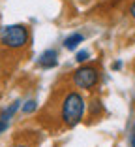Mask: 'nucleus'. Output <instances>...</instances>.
Instances as JSON below:
<instances>
[{
  "instance_id": "f257e3e1",
  "label": "nucleus",
  "mask_w": 135,
  "mask_h": 147,
  "mask_svg": "<svg viewBox=\"0 0 135 147\" xmlns=\"http://www.w3.org/2000/svg\"><path fill=\"white\" fill-rule=\"evenodd\" d=\"M86 98L77 89H68L58 102V121L64 128H75L86 115Z\"/></svg>"
},
{
  "instance_id": "f03ea898",
  "label": "nucleus",
  "mask_w": 135,
  "mask_h": 147,
  "mask_svg": "<svg viewBox=\"0 0 135 147\" xmlns=\"http://www.w3.org/2000/svg\"><path fill=\"white\" fill-rule=\"evenodd\" d=\"M30 45V28L23 23L0 26V47L9 53H21Z\"/></svg>"
},
{
  "instance_id": "7ed1b4c3",
  "label": "nucleus",
  "mask_w": 135,
  "mask_h": 147,
  "mask_svg": "<svg viewBox=\"0 0 135 147\" xmlns=\"http://www.w3.org/2000/svg\"><path fill=\"white\" fill-rule=\"evenodd\" d=\"M101 74L100 68L94 64H79L73 72H70V83L73 89L77 91H94L98 85H100Z\"/></svg>"
},
{
  "instance_id": "20e7f679",
  "label": "nucleus",
  "mask_w": 135,
  "mask_h": 147,
  "mask_svg": "<svg viewBox=\"0 0 135 147\" xmlns=\"http://www.w3.org/2000/svg\"><path fill=\"white\" fill-rule=\"evenodd\" d=\"M36 64H38V68H41V70H53V68H57V66H58V51L55 47L45 49V51L38 57Z\"/></svg>"
},
{
  "instance_id": "39448f33",
  "label": "nucleus",
  "mask_w": 135,
  "mask_h": 147,
  "mask_svg": "<svg viewBox=\"0 0 135 147\" xmlns=\"http://www.w3.org/2000/svg\"><path fill=\"white\" fill-rule=\"evenodd\" d=\"M84 32H81V30H75V32H71V34H68L64 40H62V47L64 49H68V51H77L79 49V45L84 42Z\"/></svg>"
},
{
  "instance_id": "423d86ee",
  "label": "nucleus",
  "mask_w": 135,
  "mask_h": 147,
  "mask_svg": "<svg viewBox=\"0 0 135 147\" xmlns=\"http://www.w3.org/2000/svg\"><path fill=\"white\" fill-rule=\"evenodd\" d=\"M17 111H21V100H13L9 106H6L2 111H0V121L9 123L11 125V119L17 115Z\"/></svg>"
},
{
  "instance_id": "0eeeda50",
  "label": "nucleus",
  "mask_w": 135,
  "mask_h": 147,
  "mask_svg": "<svg viewBox=\"0 0 135 147\" xmlns=\"http://www.w3.org/2000/svg\"><path fill=\"white\" fill-rule=\"evenodd\" d=\"M36 109H38V102H36L34 98H28V100H25V102H21V111L25 113V115H30Z\"/></svg>"
},
{
  "instance_id": "6e6552de",
  "label": "nucleus",
  "mask_w": 135,
  "mask_h": 147,
  "mask_svg": "<svg viewBox=\"0 0 135 147\" xmlns=\"http://www.w3.org/2000/svg\"><path fill=\"white\" fill-rule=\"evenodd\" d=\"M90 57H92V53L88 51V49H77L73 61L77 62V64H86V62L90 61Z\"/></svg>"
},
{
  "instance_id": "1a4fd4ad",
  "label": "nucleus",
  "mask_w": 135,
  "mask_h": 147,
  "mask_svg": "<svg viewBox=\"0 0 135 147\" xmlns=\"http://www.w3.org/2000/svg\"><path fill=\"white\" fill-rule=\"evenodd\" d=\"M100 111H101V102H100V100L90 102V117H96Z\"/></svg>"
},
{
  "instance_id": "9d476101",
  "label": "nucleus",
  "mask_w": 135,
  "mask_h": 147,
  "mask_svg": "<svg viewBox=\"0 0 135 147\" xmlns=\"http://www.w3.org/2000/svg\"><path fill=\"white\" fill-rule=\"evenodd\" d=\"M128 13H130V17L135 21V0L131 2V4H130V8H128Z\"/></svg>"
},
{
  "instance_id": "9b49d317",
  "label": "nucleus",
  "mask_w": 135,
  "mask_h": 147,
  "mask_svg": "<svg viewBox=\"0 0 135 147\" xmlns=\"http://www.w3.org/2000/svg\"><path fill=\"white\" fill-rule=\"evenodd\" d=\"M9 128V123H4V121H0V134H4L6 130Z\"/></svg>"
},
{
  "instance_id": "f8f14e48",
  "label": "nucleus",
  "mask_w": 135,
  "mask_h": 147,
  "mask_svg": "<svg viewBox=\"0 0 135 147\" xmlns=\"http://www.w3.org/2000/svg\"><path fill=\"white\" fill-rule=\"evenodd\" d=\"M131 147H135V123H133V132H131V140H130Z\"/></svg>"
},
{
  "instance_id": "ddd939ff",
  "label": "nucleus",
  "mask_w": 135,
  "mask_h": 147,
  "mask_svg": "<svg viewBox=\"0 0 135 147\" xmlns=\"http://www.w3.org/2000/svg\"><path fill=\"white\" fill-rule=\"evenodd\" d=\"M120 68H122V62H120V61H116V62L113 64V70H120Z\"/></svg>"
},
{
  "instance_id": "4468645a",
  "label": "nucleus",
  "mask_w": 135,
  "mask_h": 147,
  "mask_svg": "<svg viewBox=\"0 0 135 147\" xmlns=\"http://www.w3.org/2000/svg\"><path fill=\"white\" fill-rule=\"evenodd\" d=\"M11 147H32L30 143H15V145H11Z\"/></svg>"
},
{
  "instance_id": "2eb2a0df",
  "label": "nucleus",
  "mask_w": 135,
  "mask_h": 147,
  "mask_svg": "<svg viewBox=\"0 0 135 147\" xmlns=\"http://www.w3.org/2000/svg\"><path fill=\"white\" fill-rule=\"evenodd\" d=\"M2 74H4V62H2V59H0V78H2Z\"/></svg>"
}]
</instances>
